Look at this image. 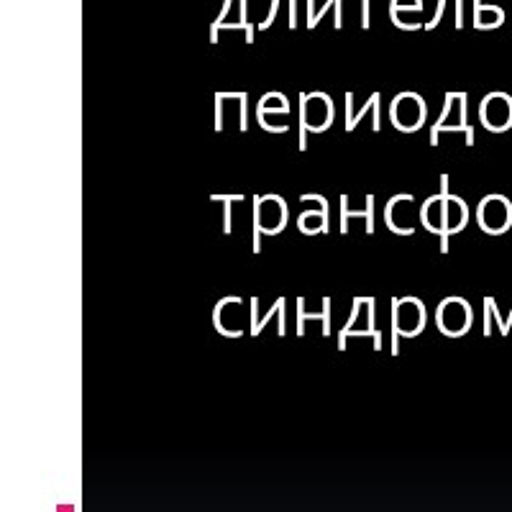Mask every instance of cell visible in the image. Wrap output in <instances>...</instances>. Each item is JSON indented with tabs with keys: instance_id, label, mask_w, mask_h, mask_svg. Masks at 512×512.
Segmentation results:
<instances>
[{
	"instance_id": "3",
	"label": "cell",
	"mask_w": 512,
	"mask_h": 512,
	"mask_svg": "<svg viewBox=\"0 0 512 512\" xmlns=\"http://www.w3.org/2000/svg\"><path fill=\"white\" fill-rule=\"evenodd\" d=\"M285 213L287 210H285V203H282V200L262 198L259 203H256V226L267 233L280 231L287 221Z\"/></svg>"
},
{
	"instance_id": "1",
	"label": "cell",
	"mask_w": 512,
	"mask_h": 512,
	"mask_svg": "<svg viewBox=\"0 0 512 512\" xmlns=\"http://www.w3.org/2000/svg\"><path fill=\"white\" fill-rule=\"evenodd\" d=\"M333 121V103L326 95H310L303 98V123L305 128L320 131Z\"/></svg>"
},
{
	"instance_id": "2",
	"label": "cell",
	"mask_w": 512,
	"mask_h": 512,
	"mask_svg": "<svg viewBox=\"0 0 512 512\" xmlns=\"http://www.w3.org/2000/svg\"><path fill=\"white\" fill-rule=\"evenodd\" d=\"M469 308H466L461 300H446V303L438 308V326H441L443 333H464L469 328Z\"/></svg>"
},
{
	"instance_id": "4",
	"label": "cell",
	"mask_w": 512,
	"mask_h": 512,
	"mask_svg": "<svg viewBox=\"0 0 512 512\" xmlns=\"http://www.w3.org/2000/svg\"><path fill=\"white\" fill-rule=\"evenodd\" d=\"M392 118L402 131H413L423 121V103L415 95H400L392 105Z\"/></svg>"
},
{
	"instance_id": "7",
	"label": "cell",
	"mask_w": 512,
	"mask_h": 512,
	"mask_svg": "<svg viewBox=\"0 0 512 512\" xmlns=\"http://www.w3.org/2000/svg\"><path fill=\"white\" fill-rule=\"evenodd\" d=\"M420 326H423V308L413 300V310L408 315V305L405 300L395 305V328L400 333H418Z\"/></svg>"
},
{
	"instance_id": "5",
	"label": "cell",
	"mask_w": 512,
	"mask_h": 512,
	"mask_svg": "<svg viewBox=\"0 0 512 512\" xmlns=\"http://www.w3.org/2000/svg\"><path fill=\"white\" fill-rule=\"evenodd\" d=\"M479 223H482L487 231H502V228H507V223H510V208H507L505 200H484L482 208H479Z\"/></svg>"
},
{
	"instance_id": "6",
	"label": "cell",
	"mask_w": 512,
	"mask_h": 512,
	"mask_svg": "<svg viewBox=\"0 0 512 512\" xmlns=\"http://www.w3.org/2000/svg\"><path fill=\"white\" fill-rule=\"evenodd\" d=\"M482 118L489 128H505L512 121V105L510 100L502 95H492L484 100L482 105Z\"/></svg>"
}]
</instances>
